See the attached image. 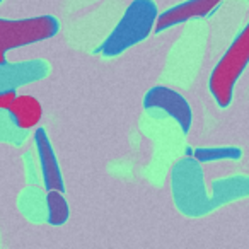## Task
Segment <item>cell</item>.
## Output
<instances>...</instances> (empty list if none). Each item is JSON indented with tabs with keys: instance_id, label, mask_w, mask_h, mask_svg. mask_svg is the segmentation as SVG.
Instances as JSON below:
<instances>
[{
	"instance_id": "6da1fadb",
	"label": "cell",
	"mask_w": 249,
	"mask_h": 249,
	"mask_svg": "<svg viewBox=\"0 0 249 249\" xmlns=\"http://www.w3.org/2000/svg\"><path fill=\"white\" fill-rule=\"evenodd\" d=\"M157 18L159 12L154 0H133L113 33L104 39L97 53L104 56H116L137 43L143 41L156 28Z\"/></svg>"
},
{
	"instance_id": "7a4b0ae2",
	"label": "cell",
	"mask_w": 249,
	"mask_h": 249,
	"mask_svg": "<svg viewBox=\"0 0 249 249\" xmlns=\"http://www.w3.org/2000/svg\"><path fill=\"white\" fill-rule=\"evenodd\" d=\"M249 63V22L244 26L237 38L232 41L227 52L213 67L208 79L212 96L215 97L220 107H227L234 96V87L239 77Z\"/></svg>"
},
{
	"instance_id": "3957f363",
	"label": "cell",
	"mask_w": 249,
	"mask_h": 249,
	"mask_svg": "<svg viewBox=\"0 0 249 249\" xmlns=\"http://www.w3.org/2000/svg\"><path fill=\"white\" fill-rule=\"evenodd\" d=\"M56 31L58 22L52 16H39L21 21L0 19V65L5 62V53L9 50L48 39L56 35Z\"/></svg>"
},
{
	"instance_id": "277c9868",
	"label": "cell",
	"mask_w": 249,
	"mask_h": 249,
	"mask_svg": "<svg viewBox=\"0 0 249 249\" xmlns=\"http://www.w3.org/2000/svg\"><path fill=\"white\" fill-rule=\"evenodd\" d=\"M145 109H160L171 114L179 123V126L188 132L191 126V107L188 101L176 90L167 89L164 86H157L145 94L143 99Z\"/></svg>"
},
{
	"instance_id": "5b68a950",
	"label": "cell",
	"mask_w": 249,
	"mask_h": 249,
	"mask_svg": "<svg viewBox=\"0 0 249 249\" xmlns=\"http://www.w3.org/2000/svg\"><path fill=\"white\" fill-rule=\"evenodd\" d=\"M224 0H186L183 4H178L176 7L162 12L157 18L156 31H164L181 22H186L195 18H203L210 14L213 9H217Z\"/></svg>"
},
{
	"instance_id": "8992f818",
	"label": "cell",
	"mask_w": 249,
	"mask_h": 249,
	"mask_svg": "<svg viewBox=\"0 0 249 249\" xmlns=\"http://www.w3.org/2000/svg\"><path fill=\"white\" fill-rule=\"evenodd\" d=\"M7 111L14 118L16 124L22 130L35 128L36 124L41 121L43 116L41 103L35 96H29V94H18Z\"/></svg>"
},
{
	"instance_id": "52a82bcc",
	"label": "cell",
	"mask_w": 249,
	"mask_h": 249,
	"mask_svg": "<svg viewBox=\"0 0 249 249\" xmlns=\"http://www.w3.org/2000/svg\"><path fill=\"white\" fill-rule=\"evenodd\" d=\"M36 143H38L39 150V159H41V167H43V176H45V184L48 190H60L63 191V181L62 174L58 169V162L56 157L53 154V149L48 142V137L43 130H38L36 133Z\"/></svg>"
},
{
	"instance_id": "ba28073f",
	"label": "cell",
	"mask_w": 249,
	"mask_h": 249,
	"mask_svg": "<svg viewBox=\"0 0 249 249\" xmlns=\"http://www.w3.org/2000/svg\"><path fill=\"white\" fill-rule=\"evenodd\" d=\"M63 191L60 190H50L48 191V212H50V222L55 225L63 224L69 218V205L63 198Z\"/></svg>"
},
{
	"instance_id": "9c48e42d",
	"label": "cell",
	"mask_w": 249,
	"mask_h": 249,
	"mask_svg": "<svg viewBox=\"0 0 249 249\" xmlns=\"http://www.w3.org/2000/svg\"><path fill=\"white\" fill-rule=\"evenodd\" d=\"M195 154H196V159H200V160L225 159V157L235 159V157L241 156L239 149H200V150H196Z\"/></svg>"
},
{
	"instance_id": "30bf717a",
	"label": "cell",
	"mask_w": 249,
	"mask_h": 249,
	"mask_svg": "<svg viewBox=\"0 0 249 249\" xmlns=\"http://www.w3.org/2000/svg\"><path fill=\"white\" fill-rule=\"evenodd\" d=\"M16 96H18L16 90H4V92H0V109L7 111L9 107H11V104Z\"/></svg>"
}]
</instances>
